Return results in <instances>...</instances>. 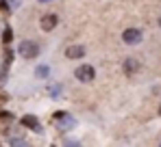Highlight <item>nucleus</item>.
<instances>
[{"label": "nucleus", "mask_w": 161, "mask_h": 147, "mask_svg": "<svg viewBox=\"0 0 161 147\" xmlns=\"http://www.w3.org/2000/svg\"><path fill=\"white\" fill-rule=\"evenodd\" d=\"M18 54L22 58H35L39 54V46L35 41H20V48H18Z\"/></svg>", "instance_id": "f257e3e1"}, {"label": "nucleus", "mask_w": 161, "mask_h": 147, "mask_svg": "<svg viewBox=\"0 0 161 147\" xmlns=\"http://www.w3.org/2000/svg\"><path fill=\"white\" fill-rule=\"evenodd\" d=\"M74 76H76L79 82H92V80L96 78V69H94L92 65H80V67H76Z\"/></svg>", "instance_id": "f03ea898"}, {"label": "nucleus", "mask_w": 161, "mask_h": 147, "mask_svg": "<svg viewBox=\"0 0 161 147\" xmlns=\"http://www.w3.org/2000/svg\"><path fill=\"white\" fill-rule=\"evenodd\" d=\"M122 39H124V43L135 46V43L142 41V30H139V28H126V30L122 33Z\"/></svg>", "instance_id": "7ed1b4c3"}, {"label": "nucleus", "mask_w": 161, "mask_h": 147, "mask_svg": "<svg viewBox=\"0 0 161 147\" xmlns=\"http://www.w3.org/2000/svg\"><path fill=\"white\" fill-rule=\"evenodd\" d=\"M42 30H46V33H50V30H54V26L59 24V18L54 15V13H48V15H44L42 18Z\"/></svg>", "instance_id": "20e7f679"}, {"label": "nucleus", "mask_w": 161, "mask_h": 147, "mask_svg": "<svg viewBox=\"0 0 161 147\" xmlns=\"http://www.w3.org/2000/svg\"><path fill=\"white\" fill-rule=\"evenodd\" d=\"M22 125H26V128H31L33 132H42V123L37 121L33 115H26V117H22Z\"/></svg>", "instance_id": "39448f33"}, {"label": "nucleus", "mask_w": 161, "mask_h": 147, "mask_svg": "<svg viewBox=\"0 0 161 147\" xmlns=\"http://www.w3.org/2000/svg\"><path fill=\"white\" fill-rule=\"evenodd\" d=\"M65 56L68 58H80V56H85V48L83 46H72V48L65 50Z\"/></svg>", "instance_id": "423d86ee"}, {"label": "nucleus", "mask_w": 161, "mask_h": 147, "mask_svg": "<svg viewBox=\"0 0 161 147\" xmlns=\"http://www.w3.org/2000/svg\"><path fill=\"white\" fill-rule=\"evenodd\" d=\"M137 67H139V65H137V61H135V58H126V61H124V72H126V74L137 72Z\"/></svg>", "instance_id": "0eeeda50"}, {"label": "nucleus", "mask_w": 161, "mask_h": 147, "mask_svg": "<svg viewBox=\"0 0 161 147\" xmlns=\"http://www.w3.org/2000/svg\"><path fill=\"white\" fill-rule=\"evenodd\" d=\"M48 72H50V69H48V65L37 67V76H39V78H46V76H48Z\"/></svg>", "instance_id": "6e6552de"}, {"label": "nucleus", "mask_w": 161, "mask_h": 147, "mask_svg": "<svg viewBox=\"0 0 161 147\" xmlns=\"http://www.w3.org/2000/svg\"><path fill=\"white\" fill-rule=\"evenodd\" d=\"M39 2H53V0H39Z\"/></svg>", "instance_id": "1a4fd4ad"}, {"label": "nucleus", "mask_w": 161, "mask_h": 147, "mask_svg": "<svg viewBox=\"0 0 161 147\" xmlns=\"http://www.w3.org/2000/svg\"><path fill=\"white\" fill-rule=\"evenodd\" d=\"M159 115H161V106H159Z\"/></svg>", "instance_id": "9d476101"}, {"label": "nucleus", "mask_w": 161, "mask_h": 147, "mask_svg": "<svg viewBox=\"0 0 161 147\" xmlns=\"http://www.w3.org/2000/svg\"><path fill=\"white\" fill-rule=\"evenodd\" d=\"M159 26H161V18H159Z\"/></svg>", "instance_id": "9b49d317"}]
</instances>
